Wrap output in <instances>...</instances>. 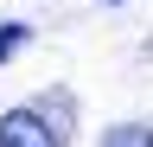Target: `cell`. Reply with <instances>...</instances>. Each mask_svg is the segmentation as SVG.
Here are the masks:
<instances>
[{"label": "cell", "instance_id": "obj_1", "mask_svg": "<svg viewBox=\"0 0 153 147\" xmlns=\"http://www.w3.org/2000/svg\"><path fill=\"white\" fill-rule=\"evenodd\" d=\"M70 102L64 96H45V102H19L0 115V147H64L70 141Z\"/></svg>", "mask_w": 153, "mask_h": 147}, {"label": "cell", "instance_id": "obj_2", "mask_svg": "<svg viewBox=\"0 0 153 147\" xmlns=\"http://www.w3.org/2000/svg\"><path fill=\"white\" fill-rule=\"evenodd\" d=\"M102 147H153V128H108Z\"/></svg>", "mask_w": 153, "mask_h": 147}, {"label": "cell", "instance_id": "obj_3", "mask_svg": "<svg viewBox=\"0 0 153 147\" xmlns=\"http://www.w3.org/2000/svg\"><path fill=\"white\" fill-rule=\"evenodd\" d=\"M19 45H26V26H0V64H7Z\"/></svg>", "mask_w": 153, "mask_h": 147}, {"label": "cell", "instance_id": "obj_4", "mask_svg": "<svg viewBox=\"0 0 153 147\" xmlns=\"http://www.w3.org/2000/svg\"><path fill=\"white\" fill-rule=\"evenodd\" d=\"M108 7H115V0H108Z\"/></svg>", "mask_w": 153, "mask_h": 147}]
</instances>
